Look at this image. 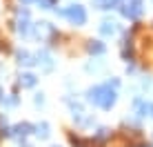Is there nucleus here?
<instances>
[{
	"label": "nucleus",
	"instance_id": "0eeeda50",
	"mask_svg": "<svg viewBox=\"0 0 153 147\" xmlns=\"http://www.w3.org/2000/svg\"><path fill=\"white\" fill-rule=\"evenodd\" d=\"M31 129H36L33 125H29V123H20V125H16V127H13V132L18 134V136H27V134H31Z\"/></svg>",
	"mask_w": 153,
	"mask_h": 147
},
{
	"label": "nucleus",
	"instance_id": "2eb2a0df",
	"mask_svg": "<svg viewBox=\"0 0 153 147\" xmlns=\"http://www.w3.org/2000/svg\"><path fill=\"white\" fill-rule=\"evenodd\" d=\"M71 143L76 145V147H84V140L80 138V136H71Z\"/></svg>",
	"mask_w": 153,
	"mask_h": 147
},
{
	"label": "nucleus",
	"instance_id": "ddd939ff",
	"mask_svg": "<svg viewBox=\"0 0 153 147\" xmlns=\"http://www.w3.org/2000/svg\"><path fill=\"white\" fill-rule=\"evenodd\" d=\"M18 31H20V34H29V22H27V18L18 22Z\"/></svg>",
	"mask_w": 153,
	"mask_h": 147
},
{
	"label": "nucleus",
	"instance_id": "6ab92c4d",
	"mask_svg": "<svg viewBox=\"0 0 153 147\" xmlns=\"http://www.w3.org/2000/svg\"><path fill=\"white\" fill-rule=\"evenodd\" d=\"M25 2H33V0H25Z\"/></svg>",
	"mask_w": 153,
	"mask_h": 147
},
{
	"label": "nucleus",
	"instance_id": "423d86ee",
	"mask_svg": "<svg viewBox=\"0 0 153 147\" xmlns=\"http://www.w3.org/2000/svg\"><path fill=\"white\" fill-rule=\"evenodd\" d=\"M36 136H38V138H49V136H51V127L47 123L36 125Z\"/></svg>",
	"mask_w": 153,
	"mask_h": 147
},
{
	"label": "nucleus",
	"instance_id": "a211bd4d",
	"mask_svg": "<svg viewBox=\"0 0 153 147\" xmlns=\"http://www.w3.org/2000/svg\"><path fill=\"white\" fill-rule=\"evenodd\" d=\"M0 98H2V87H0Z\"/></svg>",
	"mask_w": 153,
	"mask_h": 147
},
{
	"label": "nucleus",
	"instance_id": "412c9836",
	"mask_svg": "<svg viewBox=\"0 0 153 147\" xmlns=\"http://www.w3.org/2000/svg\"><path fill=\"white\" fill-rule=\"evenodd\" d=\"M151 114H153V107H151Z\"/></svg>",
	"mask_w": 153,
	"mask_h": 147
},
{
	"label": "nucleus",
	"instance_id": "f8f14e48",
	"mask_svg": "<svg viewBox=\"0 0 153 147\" xmlns=\"http://www.w3.org/2000/svg\"><path fill=\"white\" fill-rule=\"evenodd\" d=\"M93 4H96L98 9H111L113 4H115V0H91Z\"/></svg>",
	"mask_w": 153,
	"mask_h": 147
},
{
	"label": "nucleus",
	"instance_id": "f03ea898",
	"mask_svg": "<svg viewBox=\"0 0 153 147\" xmlns=\"http://www.w3.org/2000/svg\"><path fill=\"white\" fill-rule=\"evenodd\" d=\"M60 14L73 25H84L87 22V11H84V7H80V4H71V7L62 9Z\"/></svg>",
	"mask_w": 153,
	"mask_h": 147
},
{
	"label": "nucleus",
	"instance_id": "f3484780",
	"mask_svg": "<svg viewBox=\"0 0 153 147\" xmlns=\"http://www.w3.org/2000/svg\"><path fill=\"white\" fill-rule=\"evenodd\" d=\"M36 105H38V107H40V105H45V98H42V94H38V96H36Z\"/></svg>",
	"mask_w": 153,
	"mask_h": 147
},
{
	"label": "nucleus",
	"instance_id": "1a4fd4ad",
	"mask_svg": "<svg viewBox=\"0 0 153 147\" xmlns=\"http://www.w3.org/2000/svg\"><path fill=\"white\" fill-rule=\"evenodd\" d=\"M38 62H42V67H45L47 71L53 67V62H51V56L47 54V51H40V54H38Z\"/></svg>",
	"mask_w": 153,
	"mask_h": 147
},
{
	"label": "nucleus",
	"instance_id": "aec40b11",
	"mask_svg": "<svg viewBox=\"0 0 153 147\" xmlns=\"http://www.w3.org/2000/svg\"><path fill=\"white\" fill-rule=\"evenodd\" d=\"M142 147H151V145H142Z\"/></svg>",
	"mask_w": 153,
	"mask_h": 147
},
{
	"label": "nucleus",
	"instance_id": "6e6552de",
	"mask_svg": "<svg viewBox=\"0 0 153 147\" xmlns=\"http://www.w3.org/2000/svg\"><path fill=\"white\" fill-rule=\"evenodd\" d=\"M36 82H38V78H36L33 74H22V76H20V85L22 87H33Z\"/></svg>",
	"mask_w": 153,
	"mask_h": 147
},
{
	"label": "nucleus",
	"instance_id": "7ed1b4c3",
	"mask_svg": "<svg viewBox=\"0 0 153 147\" xmlns=\"http://www.w3.org/2000/svg\"><path fill=\"white\" fill-rule=\"evenodd\" d=\"M120 11H122L124 18L135 20L142 14V0H122L120 2Z\"/></svg>",
	"mask_w": 153,
	"mask_h": 147
},
{
	"label": "nucleus",
	"instance_id": "39448f33",
	"mask_svg": "<svg viewBox=\"0 0 153 147\" xmlns=\"http://www.w3.org/2000/svg\"><path fill=\"white\" fill-rule=\"evenodd\" d=\"M100 31H102L104 36H113L115 31H118V22H113V20H104V22L100 25Z\"/></svg>",
	"mask_w": 153,
	"mask_h": 147
},
{
	"label": "nucleus",
	"instance_id": "9d476101",
	"mask_svg": "<svg viewBox=\"0 0 153 147\" xmlns=\"http://www.w3.org/2000/svg\"><path fill=\"white\" fill-rule=\"evenodd\" d=\"M18 62H20V65H27V67H29V65H33L36 60H33V56H31L29 51H20V54H18Z\"/></svg>",
	"mask_w": 153,
	"mask_h": 147
},
{
	"label": "nucleus",
	"instance_id": "9b49d317",
	"mask_svg": "<svg viewBox=\"0 0 153 147\" xmlns=\"http://www.w3.org/2000/svg\"><path fill=\"white\" fill-rule=\"evenodd\" d=\"M89 51H91V54H104V45L100 43V40H91V43H89Z\"/></svg>",
	"mask_w": 153,
	"mask_h": 147
},
{
	"label": "nucleus",
	"instance_id": "f257e3e1",
	"mask_svg": "<svg viewBox=\"0 0 153 147\" xmlns=\"http://www.w3.org/2000/svg\"><path fill=\"white\" fill-rule=\"evenodd\" d=\"M118 87H120L118 78L100 82V85H93L87 92V100L91 105H96V107H100V109H104V112H109V109L118 103Z\"/></svg>",
	"mask_w": 153,
	"mask_h": 147
},
{
	"label": "nucleus",
	"instance_id": "20e7f679",
	"mask_svg": "<svg viewBox=\"0 0 153 147\" xmlns=\"http://www.w3.org/2000/svg\"><path fill=\"white\" fill-rule=\"evenodd\" d=\"M151 107H153V105L146 103L144 98H135V100H133V109H135V114H138L140 118L149 116V114H151Z\"/></svg>",
	"mask_w": 153,
	"mask_h": 147
},
{
	"label": "nucleus",
	"instance_id": "dca6fc26",
	"mask_svg": "<svg viewBox=\"0 0 153 147\" xmlns=\"http://www.w3.org/2000/svg\"><path fill=\"white\" fill-rule=\"evenodd\" d=\"M16 103H18V98H16V96H11V98H7V100H4V105H7V107H13Z\"/></svg>",
	"mask_w": 153,
	"mask_h": 147
},
{
	"label": "nucleus",
	"instance_id": "4468645a",
	"mask_svg": "<svg viewBox=\"0 0 153 147\" xmlns=\"http://www.w3.org/2000/svg\"><path fill=\"white\" fill-rule=\"evenodd\" d=\"M109 136V129H98V134H96V140H104Z\"/></svg>",
	"mask_w": 153,
	"mask_h": 147
}]
</instances>
